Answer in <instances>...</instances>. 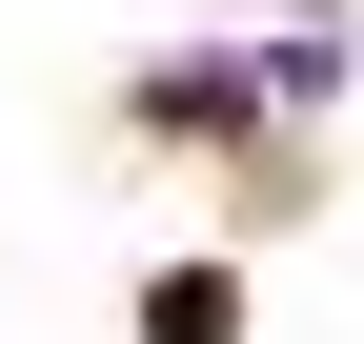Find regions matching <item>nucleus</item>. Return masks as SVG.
Masks as SVG:
<instances>
[{
    "label": "nucleus",
    "mask_w": 364,
    "mask_h": 344,
    "mask_svg": "<svg viewBox=\"0 0 364 344\" xmlns=\"http://www.w3.org/2000/svg\"><path fill=\"white\" fill-rule=\"evenodd\" d=\"M142 344H243V284H223V264H162L142 284Z\"/></svg>",
    "instance_id": "obj_1"
}]
</instances>
